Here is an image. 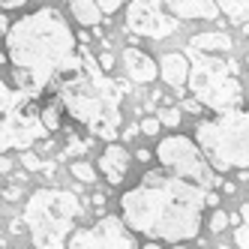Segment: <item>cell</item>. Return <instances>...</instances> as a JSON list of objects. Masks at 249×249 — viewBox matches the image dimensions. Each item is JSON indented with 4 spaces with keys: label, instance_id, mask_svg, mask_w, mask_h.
Masks as SVG:
<instances>
[{
    "label": "cell",
    "instance_id": "6da1fadb",
    "mask_svg": "<svg viewBox=\"0 0 249 249\" xmlns=\"http://www.w3.org/2000/svg\"><path fill=\"white\" fill-rule=\"evenodd\" d=\"M210 189L165 168H150L120 195V213L138 237L156 243H186L201 234Z\"/></svg>",
    "mask_w": 249,
    "mask_h": 249
},
{
    "label": "cell",
    "instance_id": "7a4b0ae2",
    "mask_svg": "<svg viewBox=\"0 0 249 249\" xmlns=\"http://www.w3.org/2000/svg\"><path fill=\"white\" fill-rule=\"evenodd\" d=\"M78 54L75 33L54 6H42L12 24L6 36V60L12 66V84L36 99L54 84L63 63Z\"/></svg>",
    "mask_w": 249,
    "mask_h": 249
},
{
    "label": "cell",
    "instance_id": "3957f363",
    "mask_svg": "<svg viewBox=\"0 0 249 249\" xmlns=\"http://www.w3.org/2000/svg\"><path fill=\"white\" fill-rule=\"evenodd\" d=\"M57 96L63 99L66 111L78 123L93 129H117L120 123V99L129 90L126 81H111L105 75L99 60L90 57V51L78 45V54H72L54 78Z\"/></svg>",
    "mask_w": 249,
    "mask_h": 249
},
{
    "label": "cell",
    "instance_id": "277c9868",
    "mask_svg": "<svg viewBox=\"0 0 249 249\" xmlns=\"http://www.w3.org/2000/svg\"><path fill=\"white\" fill-rule=\"evenodd\" d=\"M21 216L36 249H66L84 207L69 189H36L30 192Z\"/></svg>",
    "mask_w": 249,
    "mask_h": 249
},
{
    "label": "cell",
    "instance_id": "5b68a950",
    "mask_svg": "<svg viewBox=\"0 0 249 249\" xmlns=\"http://www.w3.org/2000/svg\"><path fill=\"white\" fill-rule=\"evenodd\" d=\"M195 141L216 171L249 168V111H222L195 126Z\"/></svg>",
    "mask_w": 249,
    "mask_h": 249
},
{
    "label": "cell",
    "instance_id": "8992f818",
    "mask_svg": "<svg viewBox=\"0 0 249 249\" xmlns=\"http://www.w3.org/2000/svg\"><path fill=\"white\" fill-rule=\"evenodd\" d=\"M186 57L192 60L189 69V90L195 99H201L210 111H234L240 108L243 84L237 78V63L222 60L219 54H204V51L186 48Z\"/></svg>",
    "mask_w": 249,
    "mask_h": 249
},
{
    "label": "cell",
    "instance_id": "52a82bcc",
    "mask_svg": "<svg viewBox=\"0 0 249 249\" xmlns=\"http://www.w3.org/2000/svg\"><path fill=\"white\" fill-rule=\"evenodd\" d=\"M0 93H3V150H30L39 138L48 135L39 111L33 108V99L12 81H6Z\"/></svg>",
    "mask_w": 249,
    "mask_h": 249
},
{
    "label": "cell",
    "instance_id": "ba28073f",
    "mask_svg": "<svg viewBox=\"0 0 249 249\" xmlns=\"http://www.w3.org/2000/svg\"><path fill=\"white\" fill-rule=\"evenodd\" d=\"M156 159L165 171L183 177V180L201 183L207 189L219 186V177L213 174L216 168L210 165V159L204 156V150L198 147V141L189 135H165L156 147Z\"/></svg>",
    "mask_w": 249,
    "mask_h": 249
},
{
    "label": "cell",
    "instance_id": "9c48e42d",
    "mask_svg": "<svg viewBox=\"0 0 249 249\" xmlns=\"http://www.w3.org/2000/svg\"><path fill=\"white\" fill-rule=\"evenodd\" d=\"M66 249H138V243H135V231L120 216L102 213L93 225L75 228Z\"/></svg>",
    "mask_w": 249,
    "mask_h": 249
},
{
    "label": "cell",
    "instance_id": "30bf717a",
    "mask_svg": "<svg viewBox=\"0 0 249 249\" xmlns=\"http://www.w3.org/2000/svg\"><path fill=\"white\" fill-rule=\"evenodd\" d=\"M162 6H165L162 0H129L126 3V27L135 36L168 39L180 24H177L174 15H165Z\"/></svg>",
    "mask_w": 249,
    "mask_h": 249
},
{
    "label": "cell",
    "instance_id": "8fae6325",
    "mask_svg": "<svg viewBox=\"0 0 249 249\" xmlns=\"http://www.w3.org/2000/svg\"><path fill=\"white\" fill-rule=\"evenodd\" d=\"M123 72H126L129 84H150L159 78V63L135 45L123 48Z\"/></svg>",
    "mask_w": 249,
    "mask_h": 249
},
{
    "label": "cell",
    "instance_id": "7c38bea8",
    "mask_svg": "<svg viewBox=\"0 0 249 249\" xmlns=\"http://www.w3.org/2000/svg\"><path fill=\"white\" fill-rule=\"evenodd\" d=\"M129 162H132V156L126 153V147L111 141V144H105V150L99 156V174L108 180V186H120L123 177L129 174Z\"/></svg>",
    "mask_w": 249,
    "mask_h": 249
},
{
    "label": "cell",
    "instance_id": "4fadbf2b",
    "mask_svg": "<svg viewBox=\"0 0 249 249\" xmlns=\"http://www.w3.org/2000/svg\"><path fill=\"white\" fill-rule=\"evenodd\" d=\"M168 15L174 18H183V21H192V18H201V21H216L219 18V6L216 0H162Z\"/></svg>",
    "mask_w": 249,
    "mask_h": 249
},
{
    "label": "cell",
    "instance_id": "5bb4252c",
    "mask_svg": "<svg viewBox=\"0 0 249 249\" xmlns=\"http://www.w3.org/2000/svg\"><path fill=\"white\" fill-rule=\"evenodd\" d=\"M189 69H192V60L186 54H162V60H159V78L171 90L183 93V87L189 84Z\"/></svg>",
    "mask_w": 249,
    "mask_h": 249
},
{
    "label": "cell",
    "instance_id": "9a60e30c",
    "mask_svg": "<svg viewBox=\"0 0 249 249\" xmlns=\"http://www.w3.org/2000/svg\"><path fill=\"white\" fill-rule=\"evenodd\" d=\"M186 48H195V51H204V54H228L231 51V36L228 33H219V30H210V33H195L189 39Z\"/></svg>",
    "mask_w": 249,
    "mask_h": 249
},
{
    "label": "cell",
    "instance_id": "2e32d148",
    "mask_svg": "<svg viewBox=\"0 0 249 249\" xmlns=\"http://www.w3.org/2000/svg\"><path fill=\"white\" fill-rule=\"evenodd\" d=\"M69 12H72L75 24H81V27H99L102 15H105L96 0H69Z\"/></svg>",
    "mask_w": 249,
    "mask_h": 249
},
{
    "label": "cell",
    "instance_id": "e0dca14e",
    "mask_svg": "<svg viewBox=\"0 0 249 249\" xmlns=\"http://www.w3.org/2000/svg\"><path fill=\"white\" fill-rule=\"evenodd\" d=\"M63 114H69L66 111V105H63V99L60 96H51L42 108H39V117H42V126L48 129V135L51 132H57L60 126H63Z\"/></svg>",
    "mask_w": 249,
    "mask_h": 249
},
{
    "label": "cell",
    "instance_id": "ac0fdd59",
    "mask_svg": "<svg viewBox=\"0 0 249 249\" xmlns=\"http://www.w3.org/2000/svg\"><path fill=\"white\" fill-rule=\"evenodd\" d=\"M216 6L222 9L225 18L234 21L237 27H243L249 21V0H216Z\"/></svg>",
    "mask_w": 249,
    "mask_h": 249
},
{
    "label": "cell",
    "instance_id": "d6986e66",
    "mask_svg": "<svg viewBox=\"0 0 249 249\" xmlns=\"http://www.w3.org/2000/svg\"><path fill=\"white\" fill-rule=\"evenodd\" d=\"M69 174H72L78 183H93L96 180V168L90 162H84V159H72V162H69Z\"/></svg>",
    "mask_w": 249,
    "mask_h": 249
},
{
    "label": "cell",
    "instance_id": "ffe728a7",
    "mask_svg": "<svg viewBox=\"0 0 249 249\" xmlns=\"http://www.w3.org/2000/svg\"><path fill=\"white\" fill-rule=\"evenodd\" d=\"M156 117L162 120V126H168V129H177L183 123V108H174V105H165V108H159L156 111Z\"/></svg>",
    "mask_w": 249,
    "mask_h": 249
},
{
    "label": "cell",
    "instance_id": "44dd1931",
    "mask_svg": "<svg viewBox=\"0 0 249 249\" xmlns=\"http://www.w3.org/2000/svg\"><path fill=\"white\" fill-rule=\"evenodd\" d=\"M225 225H231V213H228V210H222V207H216V210L210 213V222H207V228L213 231V234H219V231H222Z\"/></svg>",
    "mask_w": 249,
    "mask_h": 249
},
{
    "label": "cell",
    "instance_id": "7402d4cb",
    "mask_svg": "<svg viewBox=\"0 0 249 249\" xmlns=\"http://www.w3.org/2000/svg\"><path fill=\"white\" fill-rule=\"evenodd\" d=\"M87 147H90V141H84V138H75V135H69V141H66V156H78V153H84Z\"/></svg>",
    "mask_w": 249,
    "mask_h": 249
},
{
    "label": "cell",
    "instance_id": "603a6c76",
    "mask_svg": "<svg viewBox=\"0 0 249 249\" xmlns=\"http://www.w3.org/2000/svg\"><path fill=\"white\" fill-rule=\"evenodd\" d=\"M21 165L27 168V171H33V168H48V165H42V159L36 156V153H33V150H21Z\"/></svg>",
    "mask_w": 249,
    "mask_h": 249
},
{
    "label": "cell",
    "instance_id": "cb8c5ba5",
    "mask_svg": "<svg viewBox=\"0 0 249 249\" xmlns=\"http://www.w3.org/2000/svg\"><path fill=\"white\" fill-rule=\"evenodd\" d=\"M138 126H141V132H144V135H156L159 126H162V120H159V117H141Z\"/></svg>",
    "mask_w": 249,
    "mask_h": 249
},
{
    "label": "cell",
    "instance_id": "d4e9b609",
    "mask_svg": "<svg viewBox=\"0 0 249 249\" xmlns=\"http://www.w3.org/2000/svg\"><path fill=\"white\" fill-rule=\"evenodd\" d=\"M234 243H237V249H249V225L246 222L240 228H234Z\"/></svg>",
    "mask_w": 249,
    "mask_h": 249
},
{
    "label": "cell",
    "instance_id": "484cf974",
    "mask_svg": "<svg viewBox=\"0 0 249 249\" xmlns=\"http://www.w3.org/2000/svg\"><path fill=\"white\" fill-rule=\"evenodd\" d=\"M180 108H183V111H189V114H201V111L207 108V105H204L201 99H192V96H186V99H183V105H180Z\"/></svg>",
    "mask_w": 249,
    "mask_h": 249
},
{
    "label": "cell",
    "instance_id": "4316f807",
    "mask_svg": "<svg viewBox=\"0 0 249 249\" xmlns=\"http://www.w3.org/2000/svg\"><path fill=\"white\" fill-rule=\"evenodd\" d=\"M96 3H99V9H102L105 15H114L123 3H129V0H96Z\"/></svg>",
    "mask_w": 249,
    "mask_h": 249
},
{
    "label": "cell",
    "instance_id": "83f0119b",
    "mask_svg": "<svg viewBox=\"0 0 249 249\" xmlns=\"http://www.w3.org/2000/svg\"><path fill=\"white\" fill-rule=\"evenodd\" d=\"M3 198L12 204V201H18L21 198V183H9L6 189H3Z\"/></svg>",
    "mask_w": 249,
    "mask_h": 249
},
{
    "label": "cell",
    "instance_id": "f1b7e54d",
    "mask_svg": "<svg viewBox=\"0 0 249 249\" xmlns=\"http://www.w3.org/2000/svg\"><path fill=\"white\" fill-rule=\"evenodd\" d=\"M99 66L105 69V72H111V69H114V54H111V51H102V54H99Z\"/></svg>",
    "mask_w": 249,
    "mask_h": 249
},
{
    "label": "cell",
    "instance_id": "f546056e",
    "mask_svg": "<svg viewBox=\"0 0 249 249\" xmlns=\"http://www.w3.org/2000/svg\"><path fill=\"white\" fill-rule=\"evenodd\" d=\"M135 159H138V162H150V159H153V153H150L147 147H141V150H135Z\"/></svg>",
    "mask_w": 249,
    "mask_h": 249
},
{
    "label": "cell",
    "instance_id": "4dcf8cb0",
    "mask_svg": "<svg viewBox=\"0 0 249 249\" xmlns=\"http://www.w3.org/2000/svg\"><path fill=\"white\" fill-rule=\"evenodd\" d=\"M141 249H165V246H162V243H156V240H147ZM201 249H210V246H201ZM219 249H231V246H219Z\"/></svg>",
    "mask_w": 249,
    "mask_h": 249
},
{
    "label": "cell",
    "instance_id": "1f68e13d",
    "mask_svg": "<svg viewBox=\"0 0 249 249\" xmlns=\"http://www.w3.org/2000/svg\"><path fill=\"white\" fill-rule=\"evenodd\" d=\"M3 3V12H9V9H18V6H24V0H0Z\"/></svg>",
    "mask_w": 249,
    "mask_h": 249
},
{
    "label": "cell",
    "instance_id": "d6a6232c",
    "mask_svg": "<svg viewBox=\"0 0 249 249\" xmlns=\"http://www.w3.org/2000/svg\"><path fill=\"white\" fill-rule=\"evenodd\" d=\"M90 201H93L96 210H105V195H102V192H93V198H90Z\"/></svg>",
    "mask_w": 249,
    "mask_h": 249
},
{
    "label": "cell",
    "instance_id": "836d02e7",
    "mask_svg": "<svg viewBox=\"0 0 249 249\" xmlns=\"http://www.w3.org/2000/svg\"><path fill=\"white\" fill-rule=\"evenodd\" d=\"M138 132H141V126H126V132H123V141H132Z\"/></svg>",
    "mask_w": 249,
    "mask_h": 249
},
{
    "label": "cell",
    "instance_id": "e575fe53",
    "mask_svg": "<svg viewBox=\"0 0 249 249\" xmlns=\"http://www.w3.org/2000/svg\"><path fill=\"white\" fill-rule=\"evenodd\" d=\"M0 168H3V174H9L12 171V156H3V165H0Z\"/></svg>",
    "mask_w": 249,
    "mask_h": 249
},
{
    "label": "cell",
    "instance_id": "d590c367",
    "mask_svg": "<svg viewBox=\"0 0 249 249\" xmlns=\"http://www.w3.org/2000/svg\"><path fill=\"white\" fill-rule=\"evenodd\" d=\"M222 192H225V195H237V186H234V183H222Z\"/></svg>",
    "mask_w": 249,
    "mask_h": 249
},
{
    "label": "cell",
    "instance_id": "8d00e7d4",
    "mask_svg": "<svg viewBox=\"0 0 249 249\" xmlns=\"http://www.w3.org/2000/svg\"><path fill=\"white\" fill-rule=\"evenodd\" d=\"M207 204H210V207H216V204H219V195L213 192V189H210V195H207Z\"/></svg>",
    "mask_w": 249,
    "mask_h": 249
},
{
    "label": "cell",
    "instance_id": "74e56055",
    "mask_svg": "<svg viewBox=\"0 0 249 249\" xmlns=\"http://www.w3.org/2000/svg\"><path fill=\"white\" fill-rule=\"evenodd\" d=\"M240 216H243V222L249 225V201H246V204H240Z\"/></svg>",
    "mask_w": 249,
    "mask_h": 249
},
{
    "label": "cell",
    "instance_id": "f35d334b",
    "mask_svg": "<svg viewBox=\"0 0 249 249\" xmlns=\"http://www.w3.org/2000/svg\"><path fill=\"white\" fill-rule=\"evenodd\" d=\"M240 30H243V36H246V39H249V21H246V24H243V27H240Z\"/></svg>",
    "mask_w": 249,
    "mask_h": 249
},
{
    "label": "cell",
    "instance_id": "ab89813d",
    "mask_svg": "<svg viewBox=\"0 0 249 249\" xmlns=\"http://www.w3.org/2000/svg\"><path fill=\"white\" fill-rule=\"evenodd\" d=\"M171 249H186V243H174V246H171Z\"/></svg>",
    "mask_w": 249,
    "mask_h": 249
},
{
    "label": "cell",
    "instance_id": "60d3db41",
    "mask_svg": "<svg viewBox=\"0 0 249 249\" xmlns=\"http://www.w3.org/2000/svg\"><path fill=\"white\" fill-rule=\"evenodd\" d=\"M246 66H249V57H246Z\"/></svg>",
    "mask_w": 249,
    "mask_h": 249
},
{
    "label": "cell",
    "instance_id": "b9f144b4",
    "mask_svg": "<svg viewBox=\"0 0 249 249\" xmlns=\"http://www.w3.org/2000/svg\"><path fill=\"white\" fill-rule=\"evenodd\" d=\"M33 249H36V246H33Z\"/></svg>",
    "mask_w": 249,
    "mask_h": 249
}]
</instances>
